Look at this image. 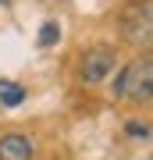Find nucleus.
Here are the masks:
<instances>
[{
    "mask_svg": "<svg viewBox=\"0 0 153 160\" xmlns=\"http://www.w3.org/2000/svg\"><path fill=\"white\" fill-rule=\"evenodd\" d=\"M121 36L135 50H153V0H128L121 11Z\"/></svg>",
    "mask_w": 153,
    "mask_h": 160,
    "instance_id": "obj_1",
    "label": "nucleus"
},
{
    "mask_svg": "<svg viewBox=\"0 0 153 160\" xmlns=\"http://www.w3.org/2000/svg\"><path fill=\"white\" fill-rule=\"evenodd\" d=\"M114 96L135 100V103L153 100V61H150V57L132 61L128 68L118 75V82H114Z\"/></svg>",
    "mask_w": 153,
    "mask_h": 160,
    "instance_id": "obj_2",
    "label": "nucleus"
},
{
    "mask_svg": "<svg viewBox=\"0 0 153 160\" xmlns=\"http://www.w3.org/2000/svg\"><path fill=\"white\" fill-rule=\"evenodd\" d=\"M110 71H114V50L110 46H93V50H85V57H82V82L96 86V82H103Z\"/></svg>",
    "mask_w": 153,
    "mask_h": 160,
    "instance_id": "obj_3",
    "label": "nucleus"
},
{
    "mask_svg": "<svg viewBox=\"0 0 153 160\" xmlns=\"http://www.w3.org/2000/svg\"><path fill=\"white\" fill-rule=\"evenodd\" d=\"M32 157V139L22 132H7L0 139V160H28Z\"/></svg>",
    "mask_w": 153,
    "mask_h": 160,
    "instance_id": "obj_4",
    "label": "nucleus"
},
{
    "mask_svg": "<svg viewBox=\"0 0 153 160\" xmlns=\"http://www.w3.org/2000/svg\"><path fill=\"white\" fill-rule=\"evenodd\" d=\"M25 100V89L14 86V82H0V103L4 107H18V103Z\"/></svg>",
    "mask_w": 153,
    "mask_h": 160,
    "instance_id": "obj_5",
    "label": "nucleus"
},
{
    "mask_svg": "<svg viewBox=\"0 0 153 160\" xmlns=\"http://www.w3.org/2000/svg\"><path fill=\"white\" fill-rule=\"evenodd\" d=\"M57 39H61V29H57V22H46L39 29V46H54Z\"/></svg>",
    "mask_w": 153,
    "mask_h": 160,
    "instance_id": "obj_6",
    "label": "nucleus"
},
{
    "mask_svg": "<svg viewBox=\"0 0 153 160\" xmlns=\"http://www.w3.org/2000/svg\"><path fill=\"white\" fill-rule=\"evenodd\" d=\"M125 132H128V135H142V139H146V135H150V125H142V121H128Z\"/></svg>",
    "mask_w": 153,
    "mask_h": 160,
    "instance_id": "obj_7",
    "label": "nucleus"
}]
</instances>
